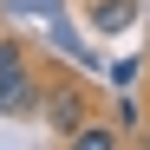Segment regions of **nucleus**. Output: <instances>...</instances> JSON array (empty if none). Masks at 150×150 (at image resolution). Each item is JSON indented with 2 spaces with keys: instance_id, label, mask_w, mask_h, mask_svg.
Instances as JSON below:
<instances>
[{
  "instance_id": "nucleus-1",
  "label": "nucleus",
  "mask_w": 150,
  "mask_h": 150,
  "mask_svg": "<svg viewBox=\"0 0 150 150\" xmlns=\"http://www.w3.org/2000/svg\"><path fill=\"white\" fill-rule=\"evenodd\" d=\"M39 117L52 124V137H72L79 124H91V91H85L79 79H52V91H46Z\"/></svg>"
},
{
  "instance_id": "nucleus-2",
  "label": "nucleus",
  "mask_w": 150,
  "mask_h": 150,
  "mask_svg": "<svg viewBox=\"0 0 150 150\" xmlns=\"http://www.w3.org/2000/svg\"><path fill=\"white\" fill-rule=\"evenodd\" d=\"M39 105H46V98H39V72H33V65L20 72V79L0 85V117H26V111H39Z\"/></svg>"
},
{
  "instance_id": "nucleus-3",
  "label": "nucleus",
  "mask_w": 150,
  "mask_h": 150,
  "mask_svg": "<svg viewBox=\"0 0 150 150\" xmlns=\"http://www.w3.org/2000/svg\"><path fill=\"white\" fill-rule=\"evenodd\" d=\"M137 20V0H91V33H124Z\"/></svg>"
},
{
  "instance_id": "nucleus-4",
  "label": "nucleus",
  "mask_w": 150,
  "mask_h": 150,
  "mask_svg": "<svg viewBox=\"0 0 150 150\" xmlns=\"http://www.w3.org/2000/svg\"><path fill=\"white\" fill-rule=\"evenodd\" d=\"M65 144H72V150H117V131H111V124H98V117H91V124H79V131H72Z\"/></svg>"
},
{
  "instance_id": "nucleus-5",
  "label": "nucleus",
  "mask_w": 150,
  "mask_h": 150,
  "mask_svg": "<svg viewBox=\"0 0 150 150\" xmlns=\"http://www.w3.org/2000/svg\"><path fill=\"white\" fill-rule=\"evenodd\" d=\"M26 65H33V59H26V46H20L13 33H0V85H7V79H20Z\"/></svg>"
}]
</instances>
